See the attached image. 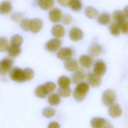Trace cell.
<instances>
[{
  "instance_id": "6da1fadb",
  "label": "cell",
  "mask_w": 128,
  "mask_h": 128,
  "mask_svg": "<svg viewBox=\"0 0 128 128\" xmlns=\"http://www.w3.org/2000/svg\"><path fill=\"white\" fill-rule=\"evenodd\" d=\"M88 92H89V84L86 82H80L77 84L76 88L73 92V98L78 102H81L84 100Z\"/></svg>"
},
{
  "instance_id": "7a4b0ae2",
  "label": "cell",
  "mask_w": 128,
  "mask_h": 128,
  "mask_svg": "<svg viewBox=\"0 0 128 128\" xmlns=\"http://www.w3.org/2000/svg\"><path fill=\"white\" fill-rule=\"evenodd\" d=\"M13 67V60L10 58H4L0 60V75L8 74Z\"/></svg>"
},
{
  "instance_id": "3957f363",
  "label": "cell",
  "mask_w": 128,
  "mask_h": 128,
  "mask_svg": "<svg viewBox=\"0 0 128 128\" xmlns=\"http://www.w3.org/2000/svg\"><path fill=\"white\" fill-rule=\"evenodd\" d=\"M10 78L12 79L13 81L16 82H24L26 81V76H24V69H21L19 67H15L10 70Z\"/></svg>"
},
{
  "instance_id": "277c9868",
  "label": "cell",
  "mask_w": 128,
  "mask_h": 128,
  "mask_svg": "<svg viewBox=\"0 0 128 128\" xmlns=\"http://www.w3.org/2000/svg\"><path fill=\"white\" fill-rule=\"evenodd\" d=\"M117 100L116 92L113 90L108 89L103 92L102 95V101L106 106H110V104L115 103Z\"/></svg>"
},
{
  "instance_id": "5b68a950",
  "label": "cell",
  "mask_w": 128,
  "mask_h": 128,
  "mask_svg": "<svg viewBox=\"0 0 128 128\" xmlns=\"http://www.w3.org/2000/svg\"><path fill=\"white\" fill-rule=\"evenodd\" d=\"M61 44H62V42L60 38H53L46 44V49L50 52H56L61 48Z\"/></svg>"
},
{
  "instance_id": "8992f818",
  "label": "cell",
  "mask_w": 128,
  "mask_h": 128,
  "mask_svg": "<svg viewBox=\"0 0 128 128\" xmlns=\"http://www.w3.org/2000/svg\"><path fill=\"white\" fill-rule=\"evenodd\" d=\"M86 78L87 80V84L92 87H98L101 84V78L94 72H89L86 74Z\"/></svg>"
},
{
  "instance_id": "52a82bcc",
  "label": "cell",
  "mask_w": 128,
  "mask_h": 128,
  "mask_svg": "<svg viewBox=\"0 0 128 128\" xmlns=\"http://www.w3.org/2000/svg\"><path fill=\"white\" fill-rule=\"evenodd\" d=\"M73 56V51L72 48L70 47H63L58 51L57 52V57L58 58L61 59V60H67V59L72 58Z\"/></svg>"
},
{
  "instance_id": "ba28073f",
  "label": "cell",
  "mask_w": 128,
  "mask_h": 128,
  "mask_svg": "<svg viewBox=\"0 0 128 128\" xmlns=\"http://www.w3.org/2000/svg\"><path fill=\"white\" fill-rule=\"evenodd\" d=\"M48 17H49V19L52 21V23H54V24H58V23L60 22L61 19H62L63 13L59 9L52 8L49 12Z\"/></svg>"
},
{
  "instance_id": "9c48e42d",
  "label": "cell",
  "mask_w": 128,
  "mask_h": 128,
  "mask_svg": "<svg viewBox=\"0 0 128 128\" xmlns=\"http://www.w3.org/2000/svg\"><path fill=\"white\" fill-rule=\"evenodd\" d=\"M44 26V22L42 19L40 18H33L30 19V32H32V33L36 34L38 32H39L43 28Z\"/></svg>"
},
{
  "instance_id": "30bf717a",
  "label": "cell",
  "mask_w": 128,
  "mask_h": 128,
  "mask_svg": "<svg viewBox=\"0 0 128 128\" xmlns=\"http://www.w3.org/2000/svg\"><path fill=\"white\" fill-rule=\"evenodd\" d=\"M108 114L112 117V118H118L121 116L122 114V108L117 103H113V104H110L109 109H108Z\"/></svg>"
},
{
  "instance_id": "8fae6325",
  "label": "cell",
  "mask_w": 128,
  "mask_h": 128,
  "mask_svg": "<svg viewBox=\"0 0 128 128\" xmlns=\"http://www.w3.org/2000/svg\"><path fill=\"white\" fill-rule=\"evenodd\" d=\"M83 36H84V33H83L82 30L78 28V27H72L69 32L70 39L74 41V42L81 40L83 38Z\"/></svg>"
},
{
  "instance_id": "7c38bea8",
  "label": "cell",
  "mask_w": 128,
  "mask_h": 128,
  "mask_svg": "<svg viewBox=\"0 0 128 128\" xmlns=\"http://www.w3.org/2000/svg\"><path fill=\"white\" fill-rule=\"evenodd\" d=\"M106 72V64L104 61L98 60L93 66V72L98 76H103Z\"/></svg>"
},
{
  "instance_id": "4fadbf2b",
  "label": "cell",
  "mask_w": 128,
  "mask_h": 128,
  "mask_svg": "<svg viewBox=\"0 0 128 128\" xmlns=\"http://www.w3.org/2000/svg\"><path fill=\"white\" fill-rule=\"evenodd\" d=\"M86 78V73L83 70H80V69H78L76 71L73 72V74L72 75V79L71 81L74 84H78L80 82H83V80Z\"/></svg>"
},
{
  "instance_id": "5bb4252c",
  "label": "cell",
  "mask_w": 128,
  "mask_h": 128,
  "mask_svg": "<svg viewBox=\"0 0 128 128\" xmlns=\"http://www.w3.org/2000/svg\"><path fill=\"white\" fill-rule=\"evenodd\" d=\"M52 34L54 38H61L64 36L66 34V30L62 24H56L55 26L52 28Z\"/></svg>"
},
{
  "instance_id": "9a60e30c",
  "label": "cell",
  "mask_w": 128,
  "mask_h": 128,
  "mask_svg": "<svg viewBox=\"0 0 128 128\" xmlns=\"http://www.w3.org/2000/svg\"><path fill=\"white\" fill-rule=\"evenodd\" d=\"M78 63L80 64V66H83L84 68L89 69L93 64V59H92V58L89 55H82L79 57Z\"/></svg>"
},
{
  "instance_id": "2e32d148",
  "label": "cell",
  "mask_w": 128,
  "mask_h": 128,
  "mask_svg": "<svg viewBox=\"0 0 128 128\" xmlns=\"http://www.w3.org/2000/svg\"><path fill=\"white\" fill-rule=\"evenodd\" d=\"M64 68L69 72H74L78 68V62L76 59L71 58L64 61Z\"/></svg>"
},
{
  "instance_id": "e0dca14e",
  "label": "cell",
  "mask_w": 128,
  "mask_h": 128,
  "mask_svg": "<svg viewBox=\"0 0 128 128\" xmlns=\"http://www.w3.org/2000/svg\"><path fill=\"white\" fill-rule=\"evenodd\" d=\"M102 52H103L102 46L100 44H98V43L92 44L89 48V53L92 57H98V56H100L102 53Z\"/></svg>"
},
{
  "instance_id": "ac0fdd59",
  "label": "cell",
  "mask_w": 128,
  "mask_h": 128,
  "mask_svg": "<svg viewBox=\"0 0 128 128\" xmlns=\"http://www.w3.org/2000/svg\"><path fill=\"white\" fill-rule=\"evenodd\" d=\"M54 0H38V4L42 10H50L54 6Z\"/></svg>"
},
{
  "instance_id": "d6986e66",
  "label": "cell",
  "mask_w": 128,
  "mask_h": 128,
  "mask_svg": "<svg viewBox=\"0 0 128 128\" xmlns=\"http://www.w3.org/2000/svg\"><path fill=\"white\" fill-rule=\"evenodd\" d=\"M12 10V4L9 1H4L0 3V14L6 15L9 14Z\"/></svg>"
},
{
  "instance_id": "ffe728a7",
  "label": "cell",
  "mask_w": 128,
  "mask_h": 128,
  "mask_svg": "<svg viewBox=\"0 0 128 128\" xmlns=\"http://www.w3.org/2000/svg\"><path fill=\"white\" fill-rule=\"evenodd\" d=\"M106 120L103 118H98V117H95V118H92L91 120V126L92 128H103V126L106 124Z\"/></svg>"
},
{
  "instance_id": "44dd1931",
  "label": "cell",
  "mask_w": 128,
  "mask_h": 128,
  "mask_svg": "<svg viewBox=\"0 0 128 128\" xmlns=\"http://www.w3.org/2000/svg\"><path fill=\"white\" fill-rule=\"evenodd\" d=\"M84 14H86V16L87 18L93 19V18H96L100 13H98V10L97 9H95L94 7L87 6L84 9Z\"/></svg>"
},
{
  "instance_id": "7402d4cb",
  "label": "cell",
  "mask_w": 128,
  "mask_h": 128,
  "mask_svg": "<svg viewBox=\"0 0 128 128\" xmlns=\"http://www.w3.org/2000/svg\"><path fill=\"white\" fill-rule=\"evenodd\" d=\"M7 52H8V55L10 56V57H12V58L18 57V56L21 53L20 46H16L10 44L8 49H7Z\"/></svg>"
},
{
  "instance_id": "603a6c76",
  "label": "cell",
  "mask_w": 128,
  "mask_h": 128,
  "mask_svg": "<svg viewBox=\"0 0 128 128\" xmlns=\"http://www.w3.org/2000/svg\"><path fill=\"white\" fill-rule=\"evenodd\" d=\"M112 18L114 22H117L118 24H121L123 21L126 20V18L124 15V12L122 10H115L112 14Z\"/></svg>"
},
{
  "instance_id": "cb8c5ba5",
  "label": "cell",
  "mask_w": 128,
  "mask_h": 128,
  "mask_svg": "<svg viewBox=\"0 0 128 128\" xmlns=\"http://www.w3.org/2000/svg\"><path fill=\"white\" fill-rule=\"evenodd\" d=\"M68 6H70V8L72 10H74V12H79L82 9L83 4L81 0H70Z\"/></svg>"
},
{
  "instance_id": "d4e9b609",
  "label": "cell",
  "mask_w": 128,
  "mask_h": 128,
  "mask_svg": "<svg viewBox=\"0 0 128 128\" xmlns=\"http://www.w3.org/2000/svg\"><path fill=\"white\" fill-rule=\"evenodd\" d=\"M97 18H98V24H102V26H106L110 22V15L108 13H106V12L98 14V16Z\"/></svg>"
},
{
  "instance_id": "484cf974",
  "label": "cell",
  "mask_w": 128,
  "mask_h": 128,
  "mask_svg": "<svg viewBox=\"0 0 128 128\" xmlns=\"http://www.w3.org/2000/svg\"><path fill=\"white\" fill-rule=\"evenodd\" d=\"M48 103L51 106H58L60 103V96L58 93H51L48 97Z\"/></svg>"
},
{
  "instance_id": "4316f807",
  "label": "cell",
  "mask_w": 128,
  "mask_h": 128,
  "mask_svg": "<svg viewBox=\"0 0 128 128\" xmlns=\"http://www.w3.org/2000/svg\"><path fill=\"white\" fill-rule=\"evenodd\" d=\"M58 84L59 87H69L71 84V78L67 76H61L58 79Z\"/></svg>"
},
{
  "instance_id": "83f0119b",
  "label": "cell",
  "mask_w": 128,
  "mask_h": 128,
  "mask_svg": "<svg viewBox=\"0 0 128 128\" xmlns=\"http://www.w3.org/2000/svg\"><path fill=\"white\" fill-rule=\"evenodd\" d=\"M47 92H46V88H44V84H41V86H38L35 90V95L38 98H46L47 96Z\"/></svg>"
},
{
  "instance_id": "f1b7e54d",
  "label": "cell",
  "mask_w": 128,
  "mask_h": 128,
  "mask_svg": "<svg viewBox=\"0 0 128 128\" xmlns=\"http://www.w3.org/2000/svg\"><path fill=\"white\" fill-rule=\"evenodd\" d=\"M23 41H24L23 38L21 37L20 35H18V34H16V35H13L12 37L10 43V44H12V46H20L21 44H23Z\"/></svg>"
},
{
  "instance_id": "f546056e",
  "label": "cell",
  "mask_w": 128,
  "mask_h": 128,
  "mask_svg": "<svg viewBox=\"0 0 128 128\" xmlns=\"http://www.w3.org/2000/svg\"><path fill=\"white\" fill-rule=\"evenodd\" d=\"M10 42L5 37H0V52H7Z\"/></svg>"
},
{
  "instance_id": "4dcf8cb0",
  "label": "cell",
  "mask_w": 128,
  "mask_h": 128,
  "mask_svg": "<svg viewBox=\"0 0 128 128\" xmlns=\"http://www.w3.org/2000/svg\"><path fill=\"white\" fill-rule=\"evenodd\" d=\"M109 29H110V32H111L113 36H118V34L121 32L120 24L117 22H113L112 24H111Z\"/></svg>"
},
{
  "instance_id": "1f68e13d",
  "label": "cell",
  "mask_w": 128,
  "mask_h": 128,
  "mask_svg": "<svg viewBox=\"0 0 128 128\" xmlns=\"http://www.w3.org/2000/svg\"><path fill=\"white\" fill-rule=\"evenodd\" d=\"M72 91L69 87H60L58 92V94L60 97H64V98H68L71 95Z\"/></svg>"
},
{
  "instance_id": "d6a6232c",
  "label": "cell",
  "mask_w": 128,
  "mask_h": 128,
  "mask_svg": "<svg viewBox=\"0 0 128 128\" xmlns=\"http://www.w3.org/2000/svg\"><path fill=\"white\" fill-rule=\"evenodd\" d=\"M42 113L46 118H52L53 116H55L56 111H55V109L52 107H46L43 110Z\"/></svg>"
},
{
  "instance_id": "836d02e7",
  "label": "cell",
  "mask_w": 128,
  "mask_h": 128,
  "mask_svg": "<svg viewBox=\"0 0 128 128\" xmlns=\"http://www.w3.org/2000/svg\"><path fill=\"white\" fill-rule=\"evenodd\" d=\"M30 19L27 18L21 19V20L19 21V22H20V27L24 32L30 30Z\"/></svg>"
},
{
  "instance_id": "e575fe53",
  "label": "cell",
  "mask_w": 128,
  "mask_h": 128,
  "mask_svg": "<svg viewBox=\"0 0 128 128\" xmlns=\"http://www.w3.org/2000/svg\"><path fill=\"white\" fill-rule=\"evenodd\" d=\"M24 76H26V81H30L34 78V72L30 68H26L24 69Z\"/></svg>"
},
{
  "instance_id": "d590c367",
  "label": "cell",
  "mask_w": 128,
  "mask_h": 128,
  "mask_svg": "<svg viewBox=\"0 0 128 128\" xmlns=\"http://www.w3.org/2000/svg\"><path fill=\"white\" fill-rule=\"evenodd\" d=\"M44 86L46 88L47 93H52L53 91H55L56 89V84L53 82H46V84H44Z\"/></svg>"
},
{
  "instance_id": "8d00e7d4",
  "label": "cell",
  "mask_w": 128,
  "mask_h": 128,
  "mask_svg": "<svg viewBox=\"0 0 128 128\" xmlns=\"http://www.w3.org/2000/svg\"><path fill=\"white\" fill-rule=\"evenodd\" d=\"M61 21H63V23L64 24H67L68 26V24H70L72 22V16L70 14H64V15H63Z\"/></svg>"
},
{
  "instance_id": "74e56055",
  "label": "cell",
  "mask_w": 128,
  "mask_h": 128,
  "mask_svg": "<svg viewBox=\"0 0 128 128\" xmlns=\"http://www.w3.org/2000/svg\"><path fill=\"white\" fill-rule=\"evenodd\" d=\"M120 30H121V32H123V33H125V34L128 33V21L127 20L123 21L121 24H120Z\"/></svg>"
},
{
  "instance_id": "f35d334b",
  "label": "cell",
  "mask_w": 128,
  "mask_h": 128,
  "mask_svg": "<svg viewBox=\"0 0 128 128\" xmlns=\"http://www.w3.org/2000/svg\"><path fill=\"white\" fill-rule=\"evenodd\" d=\"M21 18H22V16H21V14L18 13V12H17V13H14L13 15L12 16V20L16 21V22H18V21H20Z\"/></svg>"
},
{
  "instance_id": "ab89813d",
  "label": "cell",
  "mask_w": 128,
  "mask_h": 128,
  "mask_svg": "<svg viewBox=\"0 0 128 128\" xmlns=\"http://www.w3.org/2000/svg\"><path fill=\"white\" fill-rule=\"evenodd\" d=\"M48 128H60V126L58 122L56 121H52L48 125Z\"/></svg>"
},
{
  "instance_id": "60d3db41",
  "label": "cell",
  "mask_w": 128,
  "mask_h": 128,
  "mask_svg": "<svg viewBox=\"0 0 128 128\" xmlns=\"http://www.w3.org/2000/svg\"><path fill=\"white\" fill-rule=\"evenodd\" d=\"M58 2L62 6H68L70 3V0H58Z\"/></svg>"
},
{
  "instance_id": "b9f144b4",
  "label": "cell",
  "mask_w": 128,
  "mask_h": 128,
  "mask_svg": "<svg viewBox=\"0 0 128 128\" xmlns=\"http://www.w3.org/2000/svg\"><path fill=\"white\" fill-rule=\"evenodd\" d=\"M103 128H114L112 126V124L111 123V122L109 121H106V124H104V126H103Z\"/></svg>"
},
{
  "instance_id": "7bdbcfd3",
  "label": "cell",
  "mask_w": 128,
  "mask_h": 128,
  "mask_svg": "<svg viewBox=\"0 0 128 128\" xmlns=\"http://www.w3.org/2000/svg\"><path fill=\"white\" fill-rule=\"evenodd\" d=\"M124 15L126 16V18H128V5H126V6L125 7V9H124Z\"/></svg>"
}]
</instances>
